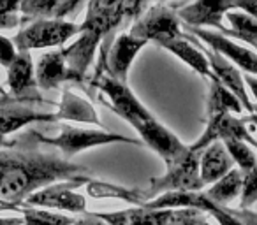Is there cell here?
Masks as SVG:
<instances>
[{"label":"cell","instance_id":"obj_14","mask_svg":"<svg viewBox=\"0 0 257 225\" xmlns=\"http://www.w3.org/2000/svg\"><path fill=\"white\" fill-rule=\"evenodd\" d=\"M236 2L231 0H208V2H194V4H183L176 9V16L187 23V27L199 29L203 25L215 27L218 32L224 34L225 27L222 25V18L229 11H234Z\"/></svg>","mask_w":257,"mask_h":225},{"label":"cell","instance_id":"obj_7","mask_svg":"<svg viewBox=\"0 0 257 225\" xmlns=\"http://www.w3.org/2000/svg\"><path fill=\"white\" fill-rule=\"evenodd\" d=\"M229 139L243 141V143L257 148V139L248 132V129H246V120L236 118L231 113H224V115L208 118L206 130L203 132V136L189 148H190V151L201 155V151L206 150L210 144L217 143V141L224 143V141H229Z\"/></svg>","mask_w":257,"mask_h":225},{"label":"cell","instance_id":"obj_23","mask_svg":"<svg viewBox=\"0 0 257 225\" xmlns=\"http://www.w3.org/2000/svg\"><path fill=\"white\" fill-rule=\"evenodd\" d=\"M210 92H208V106H206V120L213 118V116L224 115V113H241V104L239 100L218 81L217 78H210V85H208Z\"/></svg>","mask_w":257,"mask_h":225},{"label":"cell","instance_id":"obj_37","mask_svg":"<svg viewBox=\"0 0 257 225\" xmlns=\"http://www.w3.org/2000/svg\"><path fill=\"white\" fill-rule=\"evenodd\" d=\"M15 146V141L8 139V137L4 136H0V148H4V150H9V148Z\"/></svg>","mask_w":257,"mask_h":225},{"label":"cell","instance_id":"obj_2","mask_svg":"<svg viewBox=\"0 0 257 225\" xmlns=\"http://www.w3.org/2000/svg\"><path fill=\"white\" fill-rule=\"evenodd\" d=\"M32 134L41 144L60 151L65 160L78 155L79 151L90 150V148H95V146H106V144H113V143H128V144H136V146H143V141L121 136V134H113V132H106V130H93V129H78V127H69V125H60V134L57 137L43 136V134L36 132V130H32Z\"/></svg>","mask_w":257,"mask_h":225},{"label":"cell","instance_id":"obj_9","mask_svg":"<svg viewBox=\"0 0 257 225\" xmlns=\"http://www.w3.org/2000/svg\"><path fill=\"white\" fill-rule=\"evenodd\" d=\"M83 183H90L88 176L83 178H76L71 181H62L57 185L46 186V188L39 190V192L32 193L29 199L23 202V206H32V207H57V209L72 211V213H81L86 209V200L83 195L74 193L72 188L83 185Z\"/></svg>","mask_w":257,"mask_h":225},{"label":"cell","instance_id":"obj_30","mask_svg":"<svg viewBox=\"0 0 257 225\" xmlns=\"http://www.w3.org/2000/svg\"><path fill=\"white\" fill-rule=\"evenodd\" d=\"M16 57H18V51H16L13 41H9L4 36H0V65H4V67L9 69L13 65V62L16 60Z\"/></svg>","mask_w":257,"mask_h":225},{"label":"cell","instance_id":"obj_17","mask_svg":"<svg viewBox=\"0 0 257 225\" xmlns=\"http://www.w3.org/2000/svg\"><path fill=\"white\" fill-rule=\"evenodd\" d=\"M36 81L41 88L51 90L57 88L62 83H83L85 78L65 64L62 50H53L41 57L36 69Z\"/></svg>","mask_w":257,"mask_h":225},{"label":"cell","instance_id":"obj_20","mask_svg":"<svg viewBox=\"0 0 257 225\" xmlns=\"http://www.w3.org/2000/svg\"><path fill=\"white\" fill-rule=\"evenodd\" d=\"M234 162L229 157L227 150H225L224 143L217 141V143L210 144L206 150L201 151L199 155V178L203 185L208 183H217L225 174L232 171Z\"/></svg>","mask_w":257,"mask_h":225},{"label":"cell","instance_id":"obj_33","mask_svg":"<svg viewBox=\"0 0 257 225\" xmlns=\"http://www.w3.org/2000/svg\"><path fill=\"white\" fill-rule=\"evenodd\" d=\"M72 225H107L104 220H100L99 216H97L95 213L88 214L86 218H81V220H74V223Z\"/></svg>","mask_w":257,"mask_h":225},{"label":"cell","instance_id":"obj_22","mask_svg":"<svg viewBox=\"0 0 257 225\" xmlns=\"http://www.w3.org/2000/svg\"><path fill=\"white\" fill-rule=\"evenodd\" d=\"M157 44H161L162 48H166L168 51H171L175 57H178L183 64H187L189 67H192L197 74L204 76V78H213L211 74L210 64H208L206 57L190 43L185 37V34H182V37H175V39H162Z\"/></svg>","mask_w":257,"mask_h":225},{"label":"cell","instance_id":"obj_27","mask_svg":"<svg viewBox=\"0 0 257 225\" xmlns=\"http://www.w3.org/2000/svg\"><path fill=\"white\" fill-rule=\"evenodd\" d=\"M224 146H225V150H227L229 157L232 158V162L239 165L241 174L250 172L253 167H255L257 155L253 153V150L250 148V144L243 143V141L229 139V141H224Z\"/></svg>","mask_w":257,"mask_h":225},{"label":"cell","instance_id":"obj_13","mask_svg":"<svg viewBox=\"0 0 257 225\" xmlns=\"http://www.w3.org/2000/svg\"><path fill=\"white\" fill-rule=\"evenodd\" d=\"M127 16V2H100L93 0L86 4V18L79 25V32H95L102 39L116 30Z\"/></svg>","mask_w":257,"mask_h":225},{"label":"cell","instance_id":"obj_21","mask_svg":"<svg viewBox=\"0 0 257 225\" xmlns=\"http://www.w3.org/2000/svg\"><path fill=\"white\" fill-rule=\"evenodd\" d=\"M102 41V37L95 32H79V37L76 43H72L71 46L62 48V55L65 58V64L76 71L79 76L85 78L86 69L90 67L93 57H95V51L99 48V43Z\"/></svg>","mask_w":257,"mask_h":225},{"label":"cell","instance_id":"obj_8","mask_svg":"<svg viewBox=\"0 0 257 225\" xmlns=\"http://www.w3.org/2000/svg\"><path fill=\"white\" fill-rule=\"evenodd\" d=\"M185 37L190 41V43H194V46H196L197 50L206 57L208 64H210V69H211V74H213L215 78H217L218 81H220L222 85H224L225 88H227L229 92H231L232 95L239 100V104H241L243 109H246L248 113H252L253 115L255 106L250 102L248 93H246V88H245V81H243V76H241V72L238 71V67L232 65L229 60H225V58L222 57V55H218L217 51L206 48L199 39H196L194 36L185 34Z\"/></svg>","mask_w":257,"mask_h":225},{"label":"cell","instance_id":"obj_16","mask_svg":"<svg viewBox=\"0 0 257 225\" xmlns=\"http://www.w3.org/2000/svg\"><path fill=\"white\" fill-rule=\"evenodd\" d=\"M8 85L11 90V99L16 102L25 104L41 100L39 92L36 90V71L30 53H18L16 60L8 69Z\"/></svg>","mask_w":257,"mask_h":225},{"label":"cell","instance_id":"obj_40","mask_svg":"<svg viewBox=\"0 0 257 225\" xmlns=\"http://www.w3.org/2000/svg\"><path fill=\"white\" fill-rule=\"evenodd\" d=\"M0 92H2V93H4V90H2V88H0Z\"/></svg>","mask_w":257,"mask_h":225},{"label":"cell","instance_id":"obj_36","mask_svg":"<svg viewBox=\"0 0 257 225\" xmlns=\"http://www.w3.org/2000/svg\"><path fill=\"white\" fill-rule=\"evenodd\" d=\"M0 225H25V221L23 218H6V220L0 218Z\"/></svg>","mask_w":257,"mask_h":225},{"label":"cell","instance_id":"obj_25","mask_svg":"<svg viewBox=\"0 0 257 225\" xmlns=\"http://www.w3.org/2000/svg\"><path fill=\"white\" fill-rule=\"evenodd\" d=\"M243 190V174L239 169H232L229 174H225L222 179H218L210 190L204 192V195L215 204L224 206V202H229L234 197H238Z\"/></svg>","mask_w":257,"mask_h":225},{"label":"cell","instance_id":"obj_15","mask_svg":"<svg viewBox=\"0 0 257 225\" xmlns=\"http://www.w3.org/2000/svg\"><path fill=\"white\" fill-rule=\"evenodd\" d=\"M147 41L133 37L131 34H120L113 44H111L109 51L106 55V71L107 76L116 81L127 85V74L128 69L133 65L136 55L147 46Z\"/></svg>","mask_w":257,"mask_h":225},{"label":"cell","instance_id":"obj_35","mask_svg":"<svg viewBox=\"0 0 257 225\" xmlns=\"http://www.w3.org/2000/svg\"><path fill=\"white\" fill-rule=\"evenodd\" d=\"M243 81L246 83V86H248L250 92H252V95L255 97V100H257V76L246 74V76H243Z\"/></svg>","mask_w":257,"mask_h":225},{"label":"cell","instance_id":"obj_39","mask_svg":"<svg viewBox=\"0 0 257 225\" xmlns=\"http://www.w3.org/2000/svg\"><path fill=\"white\" fill-rule=\"evenodd\" d=\"M253 120H255V123H257V106H255V109H253Z\"/></svg>","mask_w":257,"mask_h":225},{"label":"cell","instance_id":"obj_32","mask_svg":"<svg viewBox=\"0 0 257 225\" xmlns=\"http://www.w3.org/2000/svg\"><path fill=\"white\" fill-rule=\"evenodd\" d=\"M236 9L245 13V15L252 16V18L257 22V2L255 0H252V2H236Z\"/></svg>","mask_w":257,"mask_h":225},{"label":"cell","instance_id":"obj_41","mask_svg":"<svg viewBox=\"0 0 257 225\" xmlns=\"http://www.w3.org/2000/svg\"><path fill=\"white\" fill-rule=\"evenodd\" d=\"M253 48H255V51H257V44H255V46H253Z\"/></svg>","mask_w":257,"mask_h":225},{"label":"cell","instance_id":"obj_29","mask_svg":"<svg viewBox=\"0 0 257 225\" xmlns=\"http://www.w3.org/2000/svg\"><path fill=\"white\" fill-rule=\"evenodd\" d=\"M253 202H257V162H255V167H253L252 171L243 174V190H241V207L243 209L252 206Z\"/></svg>","mask_w":257,"mask_h":225},{"label":"cell","instance_id":"obj_1","mask_svg":"<svg viewBox=\"0 0 257 225\" xmlns=\"http://www.w3.org/2000/svg\"><path fill=\"white\" fill-rule=\"evenodd\" d=\"M41 143L32 130L15 139V146L0 151V200L23 206L32 193L88 176L81 165L72 164L57 153L55 148L39 150Z\"/></svg>","mask_w":257,"mask_h":225},{"label":"cell","instance_id":"obj_31","mask_svg":"<svg viewBox=\"0 0 257 225\" xmlns=\"http://www.w3.org/2000/svg\"><path fill=\"white\" fill-rule=\"evenodd\" d=\"M20 16L16 13H8V15H0V29L2 30H9L15 29L20 25Z\"/></svg>","mask_w":257,"mask_h":225},{"label":"cell","instance_id":"obj_6","mask_svg":"<svg viewBox=\"0 0 257 225\" xmlns=\"http://www.w3.org/2000/svg\"><path fill=\"white\" fill-rule=\"evenodd\" d=\"M128 34L133 37H138V39L147 41V43L148 41L159 43L162 39L182 37L183 32L180 30L176 11H173L166 4H157L150 6V9L136 20Z\"/></svg>","mask_w":257,"mask_h":225},{"label":"cell","instance_id":"obj_38","mask_svg":"<svg viewBox=\"0 0 257 225\" xmlns=\"http://www.w3.org/2000/svg\"><path fill=\"white\" fill-rule=\"evenodd\" d=\"M8 100H9V95H6V93L0 92V106H2V104H6Z\"/></svg>","mask_w":257,"mask_h":225},{"label":"cell","instance_id":"obj_5","mask_svg":"<svg viewBox=\"0 0 257 225\" xmlns=\"http://www.w3.org/2000/svg\"><path fill=\"white\" fill-rule=\"evenodd\" d=\"M107 225H210L197 209H127L120 213H95Z\"/></svg>","mask_w":257,"mask_h":225},{"label":"cell","instance_id":"obj_11","mask_svg":"<svg viewBox=\"0 0 257 225\" xmlns=\"http://www.w3.org/2000/svg\"><path fill=\"white\" fill-rule=\"evenodd\" d=\"M93 86L100 90L102 93H106L111 100V107L114 109L118 116L128 122L131 125L141 120H147L152 116V113L136 99L131 88L123 83L116 81V79L109 78L107 74H102L99 78L93 79Z\"/></svg>","mask_w":257,"mask_h":225},{"label":"cell","instance_id":"obj_4","mask_svg":"<svg viewBox=\"0 0 257 225\" xmlns=\"http://www.w3.org/2000/svg\"><path fill=\"white\" fill-rule=\"evenodd\" d=\"M79 36V25L64 20H39L30 25L23 27L16 34L15 48L18 53H29L32 50L44 48H64L71 37Z\"/></svg>","mask_w":257,"mask_h":225},{"label":"cell","instance_id":"obj_26","mask_svg":"<svg viewBox=\"0 0 257 225\" xmlns=\"http://www.w3.org/2000/svg\"><path fill=\"white\" fill-rule=\"evenodd\" d=\"M225 18L229 20L232 29L224 30L222 36L225 37H236V39H241L245 43L255 46L257 44V22L252 16L245 15L241 11H229L225 15Z\"/></svg>","mask_w":257,"mask_h":225},{"label":"cell","instance_id":"obj_18","mask_svg":"<svg viewBox=\"0 0 257 225\" xmlns=\"http://www.w3.org/2000/svg\"><path fill=\"white\" fill-rule=\"evenodd\" d=\"M53 123L58 122L57 115H51V113H39V111H34L30 107H27L25 104L16 102L9 97V100L6 104L0 106V136H9V134L16 132L22 127L30 125V123Z\"/></svg>","mask_w":257,"mask_h":225},{"label":"cell","instance_id":"obj_3","mask_svg":"<svg viewBox=\"0 0 257 225\" xmlns=\"http://www.w3.org/2000/svg\"><path fill=\"white\" fill-rule=\"evenodd\" d=\"M203 186L199 178V153L189 151L185 157L169 164L166 174L150 179V186L143 190L145 204L155 199V195L168 192H201Z\"/></svg>","mask_w":257,"mask_h":225},{"label":"cell","instance_id":"obj_10","mask_svg":"<svg viewBox=\"0 0 257 225\" xmlns=\"http://www.w3.org/2000/svg\"><path fill=\"white\" fill-rule=\"evenodd\" d=\"M133 127L140 132L143 144H148L152 150L157 151L162 157V160L166 162V165L180 160V158L185 157L190 151L189 146H185L171 130L166 129L154 116L133 123Z\"/></svg>","mask_w":257,"mask_h":225},{"label":"cell","instance_id":"obj_19","mask_svg":"<svg viewBox=\"0 0 257 225\" xmlns=\"http://www.w3.org/2000/svg\"><path fill=\"white\" fill-rule=\"evenodd\" d=\"M79 8H83L81 2L71 0H25L20 2V25L27 27L39 20H64V16L71 15Z\"/></svg>","mask_w":257,"mask_h":225},{"label":"cell","instance_id":"obj_34","mask_svg":"<svg viewBox=\"0 0 257 225\" xmlns=\"http://www.w3.org/2000/svg\"><path fill=\"white\" fill-rule=\"evenodd\" d=\"M8 13H20V2L0 0V15H8Z\"/></svg>","mask_w":257,"mask_h":225},{"label":"cell","instance_id":"obj_28","mask_svg":"<svg viewBox=\"0 0 257 225\" xmlns=\"http://www.w3.org/2000/svg\"><path fill=\"white\" fill-rule=\"evenodd\" d=\"M23 221L25 225H72L74 220L65 214L51 213V211H39L36 207H23Z\"/></svg>","mask_w":257,"mask_h":225},{"label":"cell","instance_id":"obj_12","mask_svg":"<svg viewBox=\"0 0 257 225\" xmlns=\"http://www.w3.org/2000/svg\"><path fill=\"white\" fill-rule=\"evenodd\" d=\"M190 36H194L196 39H201V43H206L210 46V50L217 51L218 55L229 60L232 65L243 69L245 72H248L250 76H257V53L250 51L246 48L239 46V44L232 43L229 37L222 36V34L211 32V30L204 29H192L189 27Z\"/></svg>","mask_w":257,"mask_h":225},{"label":"cell","instance_id":"obj_24","mask_svg":"<svg viewBox=\"0 0 257 225\" xmlns=\"http://www.w3.org/2000/svg\"><path fill=\"white\" fill-rule=\"evenodd\" d=\"M72 120V122H85V123H95L100 125L99 118H97L95 111L86 100L79 99L78 95L71 93L69 90H64L62 95V102L58 106L57 120Z\"/></svg>","mask_w":257,"mask_h":225}]
</instances>
